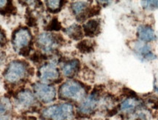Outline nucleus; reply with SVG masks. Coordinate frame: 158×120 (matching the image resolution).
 Wrapping results in <instances>:
<instances>
[{
	"label": "nucleus",
	"instance_id": "1",
	"mask_svg": "<svg viewBox=\"0 0 158 120\" xmlns=\"http://www.w3.org/2000/svg\"><path fill=\"white\" fill-rule=\"evenodd\" d=\"M41 116L45 120H73L74 107L69 103L52 105L45 108Z\"/></svg>",
	"mask_w": 158,
	"mask_h": 120
},
{
	"label": "nucleus",
	"instance_id": "2",
	"mask_svg": "<svg viewBox=\"0 0 158 120\" xmlns=\"http://www.w3.org/2000/svg\"><path fill=\"white\" fill-rule=\"evenodd\" d=\"M86 95V89L80 82L70 80L65 82L59 87V96L62 100L82 101Z\"/></svg>",
	"mask_w": 158,
	"mask_h": 120
},
{
	"label": "nucleus",
	"instance_id": "3",
	"mask_svg": "<svg viewBox=\"0 0 158 120\" xmlns=\"http://www.w3.org/2000/svg\"><path fill=\"white\" fill-rule=\"evenodd\" d=\"M29 68L27 65L21 60H13L6 68L4 77L10 84H19L28 76Z\"/></svg>",
	"mask_w": 158,
	"mask_h": 120
},
{
	"label": "nucleus",
	"instance_id": "4",
	"mask_svg": "<svg viewBox=\"0 0 158 120\" xmlns=\"http://www.w3.org/2000/svg\"><path fill=\"white\" fill-rule=\"evenodd\" d=\"M32 42V35L29 29L25 27L18 29L15 31L12 38L13 48L17 52L25 55L30 50Z\"/></svg>",
	"mask_w": 158,
	"mask_h": 120
},
{
	"label": "nucleus",
	"instance_id": "5",
	"mask_svg": "<svg viewBox=\"0 0 158 120\" xmlns=\"http://www.w3.org/2000/svg\"><path fill=\"white\" fill-rule=\"evenodd\" d=\"M62 39L57 34L51 33H42L36 39L37 47L45 53L54 52L60 45Z\"/></svg>",
	"mask_w": 158,
	"mask_h": 120
},
{
	"label": "nucleus",
	"instance_id": "6",
	"mask_svg": "<svg viewBox=\"0 0 158 120\" xmlns=\"http://www.w3.org/2000/svg\"><path fill=\"white\" fill-rule=\"evenodd\" d=\"M32 87L35 95L43 103H50L56 99V91L54 86L43 82H36Z\"/></svg>",
	"mask_w": 158,
	"mask_h": 120
},
{
	"label": "nucleus",
	"instance_id": "7",
	"mask_svg": "<svg viewBox=\"0 0 158 120\" xmlns=\"http://www.w3.org/2000/svg\"><path fill=\"white\" fill-rule=\"evenodd\" d=\"M100 96L98 92L94 91L90 94L87 98L82 101L78 107L79 113L82 115L88 116L93 114L100 106Z\"/></svg>",
	"mask_w": 158,
	"mask_h": 120
},
{
	"label": "nucleus",
	"instance_id": "8",
	"mask_svg": "<svg viewBox=\"0 0 158 120\" xmlns=\"http://www.w3.org/2000/svg\"><path fill=\"white\" fill-rule=\"evenodd\" d=\"M38 76L45 82H56L60 77V73L56 65L52 63L45 64L40 67Z\"/></svg>",
	"mask_w": 158,
	"mask_h": 120
},
{
	"label": "nucleus",
	"instance_id": "9",
	"mask_svg": "<svg viewBox=\"0 0 158 120\" xmlns=\"http://www.w3.org/2000/svg\"><path fill=\"white\" fill-rule=\"evenodd\" d=\"M16 103L21 109H29L36 104V98L31 90L27 89L21 90L17 93Z\"/></svg>",
	"mask_w": 158,
	"mask_h": 120
},
{
	"label": "nucleus",
	"instance_id": "10",
	"mask_svg": "<svg viewBox=\"0 0 158 120\" xmlns=\"http://www.w3.org/2000/svg\"><path fill=\"white\" fill-rule=\"evenodd\" d=\"M142 106H143V105L141 100L134 96H129L124 99L120 103L119 111L124 114V117H126L133 114Z\"/></svg>",
	"mask_w": 158,
	"mask_h": 120
},
{
	"label": "nucleus",
	"instance_id": "11",
	"mask_svg": "<svg viewBox=\"0 0 158 120\" xmlns=\"http://www.w3.org/2000/svg\"><path fill=\"white\" fill-rule=\"evenodd\" d=\"M80 62L77 59H72L64 62L62 66V72L66 77H73L80 70Z\"/></svg>",
	"mask_w": 158,
	"mask_h": 120
},
{
	"label": "nucleus",
	"instance_id": "12",
	"mask_svg": "<svg viewBox=\"0 0 158 120\" xmlns=\"http://www.w3.org/2000/svg\"><path fill=\"white\" fill-rule=\"evenodd\" d=\"M133 48L138 56L146 60H152L155 58V55L152 52L150 47L142 41H138L134 43Z\"/></svg>",
	"mask_w": 158,
	"mask_h": 120
},
{
	"label": "nucleus",
	"instance_id": "13",
	"mask_svg": "<svg viewBox=\"0 0 158 120\" xmlns=\"http://www.w3.org/2000/svg\"><path fill=\"white\" fill-rule=\"evenodd\" d=\"M137 34L140 40L143 42H149L156 39V35L152 27L147 25H141L138 28Z\"/></svg>",
	"mask_w": 158,
	"mask_h": 120
},
{
	"label": "nucleus",
	"instance_id": "14",
	"mask_svg": "<svg viewBox=\"0 0 158 120\" xmlns=\"http://www.w3.org/2000/svg\"><path fill=\"white\" fill-rule=\"evenodd\" d=\"M100 30V22L98 19H91L86 23H84L83 26L84 34L86 36L93 37L97 36Z\"/></svg>",
	"mask_w": 158,
	"mask_h": 120
},
{
	"label": "nucleus",
	"instance_id": "15",
	"mask_svg": "<svg viewBox=\"0 0 158 120\" xmlns=\"http://www.w3.org/2000/svg\"><path fill=\"white\" fill-rule=\"evenodd\" d=\"M66 34L74 40H79L84 36V31L78 24H73L66 29Z\"/></svg>",
	"mask_w": 158,
	"mask_h": 120
},
{
	"label": "nucleus",
	"instance_id": "16",
	"mask_svg": "<svg viewBox=\"0 0 158 120\" xmlns=\"http://www.w3.org/2000/svg\"><path fill=\"white\" fill-rule=\"evenodd\" d=\"M12 110V103L9 98H0V118L5 117Z\"/></svg>",
	"mask_w": 158,
	"mask_h": 120
},
{
	"label": "nucleus",
	"instance_id": "17",
	"mask_svg": "<svg viewBox=\"0 0 158 120\" xmlns=\"http://www.w3.org/2000/svg\"><path fill=\"white\" fill-rule=\"evenodd\" d=\"M77 48L82 53H89L94 50V43L92 40H83L77 45Z\"/></svg>",
	"mask_w": 158,
	"mask_h": 120
},
{
	"label": "nucleus",
	"instance_id": "18",
	"mask_svg": "<svg viewBox=\"0 0 158 120\" xmlns=\"http://www.w3.org/2000/svg\"><path fill=\"white\" fill-rule=\"evenodd\" d=\"M64 3V2L59 1V0H51V1H46L45 2L47 10L53 13H58L60 11Z\"/></svg>",
	"mask_w": 158,
	"mask_h": 120
},
{
	"label": "nucleus",
	"instance_id": "19",
	"mask_svg": "<svg viewBox=\"0 0 158 120\" xmlns=\"http://www.w3.org/2000/svg\"><path fill=\"white\" fill-rule=\"evenodd\" d=\"M141 5L144 9L153 10L158 8V0H149V1H142Z\"/></svg>",
	"mask_w": 158,
	"mask_h": 120
},
{
	"label": "nucleus",
	"instance_id": "20",
	"mask_svg": "<svg viewBox=\"0 0 158 120\" xmlns=\"http://www.w3.org/2000/svg\"><path fill=\"white\" fill-rule=\"evenodd\" d=\"M6 41L5 34L2 30L0 29V47H2L5 45Z\"/></svg>",
	"mask_w": 158,
	"mask_h": 120
},
{
	"label": "nucleus",
	"instance_id": "21",
	"mask_svg": "<svg viewBox=\"0 0 158 120\" xmlns=\"http://www.w3.org/2000/svg\"><path fill=\"white\" fill-rule=\"evenodd\" d=\"M3 60H4V56H3V55L2 54V53H0V65L2 64V63L3 62Z\"/></svg>",
	"mask_w": 158,
	"mask_h": 120
},
{
	"label": "nucleus",
	"instance_id": "22",
	"mask_svg": "<svg viewBox=\"0 0 158 120\" xmlns=\"http://www.w3.org/2000/svg\"><path fill=\"white\" fill-rule=\"evenodd\" d=\"M80 120H89V119H87V118H82V119H80Z\"/></svg>",
	"mask_w": 158,
	"mask_h": 120
}]
</instances>
